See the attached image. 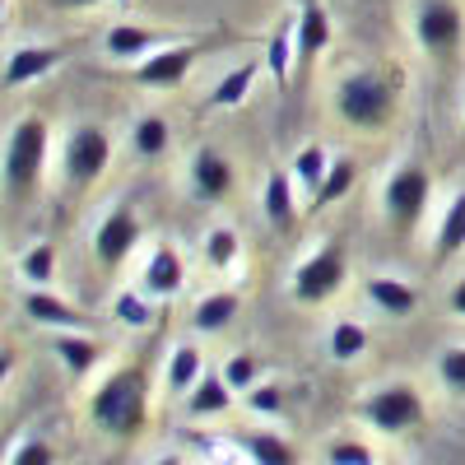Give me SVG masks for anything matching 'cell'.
I'll list each match as a JSON object with an SVG mask.
<instances>
[{
    "mask_svg": "<svg viewBox=\"0 0 465 465\" xmlns=\"http://www.w3.org/2000/svg\"><path fill=\"white\" fill-rule=\"evenodd\" d=\"M144 396H149L144 368H122L94 391V419L112 438H135L144 429Z\"/></svg>",
    "mask_w": 465,
    "mask_h": 465,
    "instance_id": "cell-1",
    "label": "cell"
},
{
    "mask_svg": "<svg viewBox=\"0 0 465 465\" xmlns=\"http://www.w3.org/2000/svg\"><path fill=\"white\" fill-rule=\"evenodd\" d=\"M335 107H340V116L349 126L377 131V126L391 122V112H396V84L386 80V74H377V70H354V74L340 80Z\"/></svg>",
    "mask_w": 465,
    "mask_h": 465,
    "instance_id": "cell-2",
    "label": "cell"
},
{
    "mask_svg": "<svg viewBox=\"0 0 465 465\" xmlns=\"http://www.w3.org/2000/svg\"><path fill=\"white\" fill-rule=\"evenodd\" d=\"M47 163V122L43 116H24L5 140V186L10 196H28L43 177Z\"/></svg>",
    "mask_w": 465,
    "mask_h": 465,
    "instance_id": "cell-3",
    "label": "cell"
},
{
    "mask_svg": "<svg viewBox=\"0 0 465 465\" xmlns=\"http://www.w3.org/2000/svg\"><path fill=\"white\" fill-rule=\"evenodd\" d=\"M107 163H112V140H107V131H103V126H74L70 140H65V159H61L65 177H70L74 186H84V182L103 177Z\"/></svg>",
    "mask_w": 465,
    "mask_h": 465,
    "instance_id": "cell-4",
    "label": "cell"
},
{
    "mask_svg": "<svg viewBox=\"0 0 465 465\" xmlns=\"http://www.w3.org/2000/svg\"><path fill=\"white\" fill-rule=\"evenodd\" d=\"M363 419L381 433H405L423 419V401L414 386H381V391H372L363 401Z\"/></svg>",
    "mask_w": 465,
    "mask_h": 465,
    "instance_id": "cell-5",
    "label": "cell"
},
{
    "mask_svg": "<svg viewBox=\"0 0 465 465\" xmlns=\"http://www.w3.org/2000/svg\"><path fill=\"white\" fill-rule=\"evenodd\" d=\"M340 284H344V252L340 247H322L293 270V298L298 302H326L340 293Z\"/></svg>",
    "mask_w": 465,
    "mask_h": 465,
    "instance_id": "cell-6",
    "label": "cell"
},
{
    "mask_svg": "<svg viewBox=\"0 0 465 465\" xmlns=\"http://www.w3.org/2000/svg\"><path fill=\"white\" fill-rule=\"evenodd\" d=\"M429 173H423L419 163H405L391 173V182H386V214H391L396 228H414L423 219V205H429Z\"/></svg>",
    "mask_w": 465,
    "mask_h": 465,
    "instance_id": "cell-7",
    "label": "cell"
},
{
    "mask_svg": "<svg viewBox=\"0 0 465 465\" xmlns=\"http://www.w3.org/2000/svg\"><path fill=\"white\" fill-rule=\"evenodd\" d=\"M414 28H419V47L423 52L447 56L460 43V10L451 5V0H423Z\"/></svg>",
    "mask_w": 465,
    "mask_h": 465,
    "instance_id": "cell-8",
    "label": "cell"
},
{
    "mask_svg": "<svg viewBox=\"0 0 465 465\" xmlns=\"http://www.w3.org/2000/svg\"><path fill=\"white\" fill-rule=\"evenodd\" d=\"M135 242H140V219H135L131 205H116L94 232V252H98L103 265H122Z\"/></svg>",
    "mask_w": 465,
    "mask_h": 465,
    "instance_id": "cell-9",
    "label": "cell"
},
{
    "mask_svg": "<svg viewBox=\"0 0 465 465\" xmlns=\"http://www.w3.org/2000/svg\"><path fill=\"white\" fill-rule=\"evenodd\" d=\"M326 47H331V15L317 5V0H302V10H298V61H293V70L302 74Z\"/></svg>",
    "mask_w": 465,
    "mask_h": 465,
    "instance_id": "cell-10",
    "label": "cell"
},
{
    "mask_svg": "<svg viewBox=\"0 0 465 465\" xmlns=\"http://www.w3.org/2000/svg\"><path fill=\"white\" fill-rule=\"evenodd\" d=\"M191 61H196V47H168V52H153L135 65V80L140 84H153V89H173L186 80Z\"/></svg>",
    "mask_w": 465,
    "mask_h": 465,
    "instance_id": "cell-11",
    "label": "cell"
},
{
    "mask_svg": "<svg viewBox=\"0 0 465 465\" xmlns=\"http://www.w3.org/2000/svg\"><path fill=\"white\" fill-rule=\"evenodd\" d=\"M182 280H186V265H182V256L173 252V247H153V256H149V265H144V275H140V293H149V298H173L177 289H182Z\"/></svg>",
    "mask_w": 465,
    "mask_h": 465,
    "instance_id": "cell-12",
    "label": "cell"
},
{
    "mask_svg": "<svg viewBox=\"0 0 465 465\" xmlns=\"http://www.w3.org/2000/svg\"><path fill=\"white\" fill-rule=\"evenodd\" d=\"M191 186H196V196H201V201H223L228 191H232V168H228L223 153L201 149V153H196V163H191Z\"/></svg>",
    "mask_w": 465,
    "mask_h": 465,
    "instance_id": "cell-13",
    "label": "cell"
},
{
    "mask_svg": "<svg viewBox=\"0 0 465 465\" xmlns=\"http://www.w3.org/2000/svg\"><path fill=\"white\" fill-rule=\"evenodd\" d=\"M289 61H298V19L280 24L265 43V70H270V80H275L280 94H289V70H293Z\"/></svg>",
    "mask_w": 465,
    "mask_h": 465,
    "instance_id": "cell-14",
    "label": "cell"
},
{
    "mask_svg": "<svg viewBox=\"0 0 465 465\" xmlns=\"http://www.w3.org/2000/svg\"><path fill=\"white\" fill-rule=\"evenodd\" d=\"M265 219L275 232H293V223H298L293 173H265Z\"/></svg>",
    "mask_w": 465,
    "mask_h": 465,
    "instance_id": "cell-15",
    "label": "cell"
},
{
    "mask_svg": "<svg viewBox=\"0 0 465 465\" xmlns=\"http://www.w3.org/2000/svg\"><path fill=\"white\" fill-rule=\"evenodd\" d=\"M61 56H65L61 47H19V52H10V61H5V84L19 89V84H28V80H43V74H47Z\"/></svg>",
    "mask_w": 465,
    "mask_h": 465,
    "instance_id": "cell-16",
    "label": "cell"
},
{
    "mask_svg": "<svg viewBox=\"0 0 465 465\" xmlns=\"http://www.w3.org/2000/svg\"><path fill=\"white\" fill-rule=\"evenodd\" d=\"M238 447H242V456H252V465H298V451L289 447V438L270 433V429L238 433Z\"/></svg>",
    "mask_w": 465,
    "mask_h": 465,
    "instance_id": "cell-17",
    "label": "cell"
},
{
    "mask_svg": "<svg viewBox=\"0 0 465 465\" xmlns=\"http://www.w3.org/2000/svg\"><path fill=\"white\" fill-rule=\"evenodd\" d=\"M228 405H232V386H228L223 377H214V372H205V377L186 391V414H191V419H214V414H223Z\"/></svg>",
    "mask_w": 465,
    "mask_h": 465,
    "instance_id": "cell-18",
    "label": "cell"
},
{
    "mask_svg": "<svg viewBox=\"0 0 465 465\" xmlns=\"http://www.w3.org/2000/svg\"><path fill=\"white\" fill-rule=\"evenodd\" d=\"M24 312H28V322H37V326H89V317L80 312V307H70V302H61V298H52V293H28L24 298Z\"/></svg>",
    "mask_w": 465,
    "mask_h": 465,
    "instance_id": "cell-19",
    "label": "cell"
},
{
    "mask_svg": "<svg viewBox=\"0 0 465 465\" xmlns=\"http://www.w3.org/2000/svg\"><path fill=\"white\" fill-rule=\"evenodd\" d=\"M363 289H368V298L381 307V312H391V317H410L414 302H419L414 289H410L405 280H391V275H372Z\"/></svg>",
    "mask_w": 465,
    "mask_h": 465,
    "instance_id": "cell-20",
    "label": "cell"
},
{
    "mask_svg": "<svg viewBox=\"0 0 465 465\" xmlns=\"http://www.w3.org/2000/svg\"><path fill=\"white\" fill-rule=\"evenodd\" d=\"M256 61H247V65H238V70H228L223 80L214 84V94H210V103L214 107H238V103H247V94H252V84H256Z\"/></svg>",
    "mask_w": 465,
    "mask_h": 465,
    "instance_id": "cell-21",
    "label": "cell"
},
{
    "mask_svg": "<svg viewBox=\"0 0 465 465\" xmlns=\"http://www.w3.org/2000/svg\"><path fill=\"white\" fill-rule=\"evenodd\" d=\"M56 359L74 372V377H84L94 363H98V354H103V349H98V340H84V335H56Z\"/></svg>",
    "mask_w": 465,
    "mask_h": 465,
    "instance_id": "cell-22",
    "label": "cell"
},
{
    "mask_svg": "<svg viewBox=\"0 0 465 465\" xmlns=\"http://www.w3.org/2000/svg\"><path fill=\"white\" fill-rule=\"evenodd\" d=\"M153 47V28H140V24H116L107 33V52L122 56V61H140L144 52Z\"/></svg>",
    "mask_w": 465,
    "mask_h": 465,
    "instance_id": "cell-23",
    "label": "cell"
},
{
    "mask_svg": "<svg viewBox=\"0 0 465 465\" xmlns=\"http://www.w3.org/2000/svg\"><path fill=\"white\" fill-rule=\"evenodd\" d=\"M232 317H238V293H210L196 302V331H205V335L223 331Z\"/></svg>",
    "mask_w": 465,
    "mask_h": 465,
    "instance_id": "cell-24",
    "label": "cell"
},
{
    "mask_svg": "<svg viewBox=\"0 0 465 465\" xmlns=\"http://www.w3.org/2000/svg\"><path fill=\"white\" fill-rule=\"evenodd\" d=\"M460 247H465V191L447 205L442 228H438V238H433V252H438V256H456Z\"/></svg>",
    "mask_w": 465,
    "mask_h": 465,
    "instance_id": "cell-25",
    "label": "cell"
},
{
    "mask_svg": "<svg viewBox=\"0 0 465 465\" xmlns=\"http://www.w3.org/2000/svg\"><path fill=\"white\" fill-rule=\"evenodd\" d=\"M326 173H331L326 149H322V144H302V149H298V159H293V182H298V186H307V191L317 196L322 182H326Z\"/></svg>",
    "mask_w": 465,
    "mask_h": 465,
    "instance_id": "cell-26",
    "label": "cell"
},
{
    "mask_svg": "<svg viewBox=\"0 0 465 465\" xmlns=\"http://www.w3.org/2000/svg\"><path fill=\"white\" fill-rule=\"evenodd\" d=\"M363 349H368V331H363L359 322H349V317H344V322L331 326V359H335V363L359 359Z\"/></svg>",
    "mask_w": 465,
    "mask_h": 465,
    "instance_id": "cell-27",
    "label": "cell"
},
{
    "mask_svg": "<svg viewBox=\"0 0 465 465\" xmlns=\"http://www.w3.org/2000/svg\"><path fill=\"white\" fill-rule=\"evenodd\" d=\"M168 140H173V131H168L163 116H144V122H135V135H131L140 159H159V153L168 149Z\"/></svg>",
    "mask_w": 465,
    "mask_h": 465,
    "instance_id": "cell-28",
    "label": "cell"
},
{
    "mask_svg": "<svg viewBox=\"0 0 465 465\" xmlns=\"http://www.w3.org/2000/svg\"><path fill=\"white\" fill-rule=\"evenodd\" d=\"M205 372H201V354L191 344H182V349H173V359H168V386L173 391H191Z\"/></svg>",
    "mask_w": 465,
    "mask_h": 465,
    "instance_id": "cell-29",
    "label": "cell"
},
{
    "mask_svg": "<svg viewBox=\"0 0 465 465\" xmlns=\"http://www.w3.org/2000/svg\"><path fill=\"white\" fill-rule=\"evenodd\" d=\"M354 177H359V168H354V159H335L331 163V173H326V182H322V191H317V205H335L340 196H349V186H354Z\"/></svg>",
    "mask_w": 465,
    "mask_h": 465,
    "instance_id": "cell-30",
    "label": "cell"
},
{
    "mask_svg": "<svg viewBox=\"0 0 465 465\" xmlns=\"http://www.w3.org/2000/svg\"><path fill=\"white\" fill-rule=\"evenodd\" d=\"M19 270H24L28 284H52V275H56V247H52V242L28 247L24 261H19Z\"/></svg>",
    "mask_w": 465,
    "mask_h": 465,
    "instance_id": "cell-31",
    "label": "cell"
},
{
    "mask_svg": "<svg viewBox=\"0 0 465 465\" xmlns=\"http://www.w3.org/2000/svg\"><path fill=\"white\" fill-rule=\"evenodd\" d=\"M116 322L122 326H149L153 322V307H149V293H140V289H126L122 298H116Z\"/></svg>",
    "mask_w": 465,
    "mask_h": 465,
    "instance_id": "cell-32",
    "label": "cell"
},
{
    "mask_svg": "<svg viewBox=\"0 0 465 465\" xmlns=\"http://www.w3.org/2000/svg\"><path fill=\"white\" fill-rule=\"evenodd\" d=\"M205 261H210L214 270H223V265L238 261V232H232V228H214L210 238H205Z\"/></svg>",
    "mask_w": 465,
    "mask_h": 465,
    "instance_id": "cell-33",
    "label": "cell"
},
{
    "mask_svg": "<svg viewBox=\"0 0 465 465\" xmlns=\"http://www.w3.org/2000/svg\"><path fill=\"white\" fill-rule=\"evenodd\" d=\"M256 377H261V363H256L252 354H232V359L223 363V381L232 386V391H252Z\"/></svg>",
    "mask_w": 465,
    "mask_h": 465,
    "instance_id": "cell-34",
    "label": "cell"
},
{
    "mask_svg": "<svg viewBox=\"0 0 465 465\" xmlns=\"http://www.w3.org/2000/svg\"><path fill=\"white\" fill-rule=\"evenodd\" d=\"M247 405H252V414H265V419H275L280 410H284V391H280V386H252V391H247Z\"/></svg>",
    "mask_w": 465,
    "mask_h": 465,
    "instance_id": "cell-35",
    "label": "cell"
},
{
    "mask_svg": "<svg viewBox=\"0 0 465 465\" xmlns=\"http://www.w3.org/2000/svg\"><path fill=\"white\" fill-rule=\"evenodd\" d=\"M10 465H56V451H52L43 438H28L24 447H15Z\"/></svg>",
    "mask_w": 465,
    "mask_h": 465,
    "instance_id": "cell-36",
    "label": "cell"
},
{
    "mask_svg": "<svg viewBox=\"0 0 465 465\" xmlns=\"http://www.w3.org/2000/svg\"><path fill=\"white\" fill-rule=\"evenodd\" d=\"M442 381L451 386V391H465V344H456V349H447L442 354Z\"/></svg>",
    "mask_w": 465,
    "mask_h": 465,
    "instance_id": "cell-37",
    "label": "cell"
},
{
    "mask_svg": "<svg viewBox=\"0 0 465 465\" xmlns=\"http://www.w3.org/2000/svg\"><path fill=\"white\" fill-rule=\"evenodd\" d=\"M326 460L331 465H372V447H363V442H335L326 451Z\"/></svg>",
    "mask_w": 465,
    "mask_h": 465,
    "instance_id": "cell-38",
    "label": "cell"
},
{
    "mask_svg": "<svg viewBox=\"0 0 465 465\" xmlns=\"http://www.w3.org/2000/svg\"><path fill=\"white\" fill-rule=\"evenodd\" d=\"M451 312L465 317V280H456V289H451Z\"/></svg>",
    "mask_w": 465,
    "mask_h": 465,
    "instance_id": "cell-39",
    "label": "cell"
},
{
    "mask_svg": "<svg viewBox=\"0 0 465 465\" xmlns=\"http://www.w3.org/2000/svg\"><path fill=\"white\" fill-rule=\"evenodd\" d=\"M56 10H84V5H98V0H52Z\"/></svg>",
    "mask_w": 465,
    "mask_h": 465,
    "instance_id": "cell-40",
    "label": "cell"
},
{
    "mask_svg": "<svg viewBox=\"0 0 465 465\" xmlns=\"http://www.w3.org/2000/svg\"><path fill=\"white\" fill-rule=\"evenodd\" d=\"M159 465H186V460H182V456H163Z\"/></svg>",
    "mask_w": 465,
    "mask_h": 465,
    "instance_id": "cell-41",
    "label": "cell"
},
{
    "mask_svg": "<svg viewBox=\"0 0 465 465\" xmlns=\"http://www.w3.org/2000/svg\"><path fill=\"white\" fill-rule=\"evenodd\" d=\"M460 131H465V122H460Z\"/></svg>",
    "mask_w": 465,
    "mask_h": 465,
    "instance_id": "cell-42",
    "label": "cell"
}]
</instances>
